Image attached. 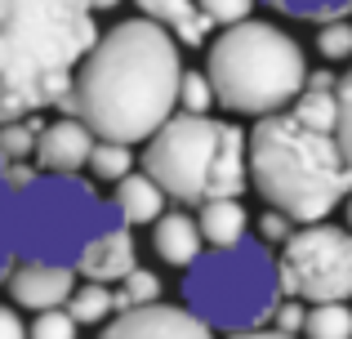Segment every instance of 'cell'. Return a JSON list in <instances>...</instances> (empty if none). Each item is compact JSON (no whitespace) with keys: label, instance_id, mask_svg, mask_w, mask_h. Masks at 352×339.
I'll return each mask as SVG.
<instances>
[{"label":"cell","instance_id":"d4e9b609","mask_svg":"<svg viewBox=\"0 0 352 339\" xmlns=\"http://www.w3.org/2000/svg\"><path fill=\"white\" fill-rule=\"evenodd\" d=\"M179 103H183V112H197V116L210 112V103H214V85H210L206 72H188V67H183V76H179Z\"/></svg>","mask_w":352,"mask_h":339},{"label":"cell","instance_id":"44dd1931","mask_svg":"<svg viewBox=\"0 0 352 339\" xmlns=\"http://www.w3.org/2000/svg\"><path fill=\"white\" fill-rule=\"evenodd\" d=\"M285 18H308V23H330V18H348L352 0H263Z\"/></svg>","mask_w":352,"mask_h":339},{"label":"cell","instance_id":"ffe728a7","mask_svg":"<svg viewBox=\"0 0 352 339\" xmlns=\"http://www.w3.org/2000/svg\"><path fill=\"white\" fill-rule=\"evenodd\" d=\"M89 170H94L98 179L116 183V179H125V174L134 170V152H129V143L94 139V148H89Z\"/></svg>","mask_w":352,"mask_h":339},{"label":"cell","instance_id":"f546056e","mask_svg":"<svg viewBox=\"0 0 352 339\" xmlns=\"http://www.w3.org/2000/svg\"><path fill=\"white\" fill-rule=\"evenodd\" d=\"M303 313H308V308H303V299H281V304H276V313H272V322H276V331H285V335H299L303 331Z\"/></svg>","mask_w":352,"mask_h":339},{"label":"cell","instance_id":"8fae6325","mask_svg":"<svg viewBox=\"0 0 352 339\" xmlns=\"http://www.w3.org/2000/svg\"><path fill=\"white\" fill-rule=\"evenodd\" d=\"M89 148H94V130L80 116H63V121L45 125L36 134V161L50 174H76L89 166Z\"/></svg>","mask_w":352,"mask_h":339},{"label":"cell","instance_id":"d6a6232c","mask_svg":"<svg viewBox=\"0 0 352 339\" xmlns=\"http://www.w3.org/2000/svg\"><path fill=\"white\" fill-rule=\"evenodd\" d=\"M228 339H299V335H285V331H267V326H258V331H241V335H228Z\"/></svg>","mask_w":352,"mask_h":339},{"label":"cell","instance_id":"f1b7e54d","mask_svg":"<svg viewBox=\"0 0 352 339\" xmlns=\"http://www.w3.org/2000/svg\"><path fill=\"white\" fill-rule=\"evenodd\" d=\"M197 5H201V14H206L210 23L232 27V23H241V18H250L254 0H197Z\"/></svg>","mask_w":352,"mask_h":339},{"label":"cell","instance_id":"836d02e7","mask_svg":"<svg viewBox=\"0 0 352 339\" xmlns=\"http://www.w3.org/2000/svg\"><path fill=\"white\" fill-rule=\"evenodd\" d=\"M120 0H89V9H116Z\"/></svg>","mask_w":352,"mask_h":339},{"label":"cell","instance_id":"ba28073f","mask_svg":"<svg viewBox=\"0 0 352 339\" xmlns=\"http://www.w3.org/2000/svg\"><path fill=\"white\" fill-rule=\"evenodd\" d=\"M276 277L281 295H294L303 304L352 299V232L335 223H299L281 241Z\"/></svg>","mask_w":352,"mask_h":339},{"label":"cell","instance_id":"4fadbf2b","mask_svg":"<svg viewBox=\"0 0 352 339\" xmlns=\"http://www.w3.org/2000/svg\"><path fill=\"white\" fill-rule=\"evenodd\" d=\"M201 245H206V237H201L197 219L179 215V210H170V215H161L152 223V250H156V259H165L170 268H188L201 254Z\"/></svg>","mask_w":352,"mask_h":339},{"label":"cell","instance_id":"7c38bea8","mask_svg":"<svg viewBox=\"0 0 352 339\" xmlns=\"http://www.w3.org/2000/svg\"><path fill=\"white\" fill-rule=\"evenodd\" d=\"M76 268L85 272L89 281H103V286H112V281L129 277V272L138 268V250H134V237H129V228H125V223L107 228V232L76 259Z\"/></svg>","mask_w":352,"mask_h":339},{"label":"cell","instance_id":"cb8c5ba5","mask_svg":"<svg viewBox=\"0 0 352 339\" xmlns=\"http://www.w3.org/2000/svg\"><path fill=\"white\" fill-rule=\"evenodd\" d=\"M14 263H18V245H14V188L5 183V170H0V281L9 277Z\"/></svg>","mask_w":352,"mask_h":339},{"label":"cell","instance_id":"8992f818","mask_svg":"<svg viewBox=\"0 0 352 339\" xmlns=\"http://www.w3.org/2000/svg\"><path fill=\"white\" fill-rule=\"evenodd\" d=\"M120 215L112 201L98 197L80 174H36L32 183L14 188V245L18 259L63 263L76 268V259L116 228Z\"/></svg>","mask_w":352,"mask_h":339},{"label":"cell","instance_id":"9a60e30c","mask_svg":"<svg viewBox=\"0 0 352 339\" xmlns=\"http://www.w3.org/2000/svg\"><path fill=\"white\" fill-rule=\"evenodd\" d=\"M134 5L143 9V18L161 23L165 32H170L174 41H183V45H206V32L214 27L206 14H201L197 0H134Z\"/></svg>","mask_w":352,"mask_h":339},{"label":"cell","instance_id":"d6986e66","mask_svg":"<svg viewBox=\"0 0 352 339\" xmlns=\"http://www.w3.org/2000/svg\"><path fill=\"white\" fill-rule=\"evenodd\" d=\"M290 112L299 116V121L317 125V130H335V112H339L335 89H312V85H303L299 98L290 103Z\"/></svg>","mask_w":352,"mask_h":339},{"label":"cell","instance_id":"4dcf8cb0","mask_svg":"<svg viewBox=\"0 0 352 339\" xmlns=\"http://www.w3.org/2000/svg\"><path fill=\"white\" fill-rule=\"evenodd\" d=\"M258 232H263V241H285V237L294 232V219L281 215V210H267V215L258 219Z\"/></svg>","mask_w":352,"mask_h":339},{"label":"cell","instance_id":"5bb4252c","mask_svg":"<svg viewBox=\"0 0 352 339\" xmlns=\"http://www.w3.org/2000/svg\"><path fill=\"white\" fill-rule=\"evenodd\" d=\"M116 215L125 228H138V223H156L165 215V192L152 174H125L116 179Z\"/></svg>","mask_w":352,"mask_h":339},{"label":"cell","instance_id":"4316f807","mask_svg":"<svg viewBox=\"0 0 352 339\" xmlns=\"http://www.w3.org/2000/svg\"><path fill=\"white\" fill-rule=\"evenodd\" d=\"M335 139H339V152H344V161L352 166V67L344 72V80L335 85Z\"/></svg>","mask_w":352,"mask_h":339},{"label":"cell","instance_id":"52a82bcc","mask_svg":"<svg viewBox=\"0 0 352 339\" xmlns=\"http://www.w3.org/2000/svg\"><path fill=\"white\" fill-rule=\"evenodd\" d=\"M183 304L219 335L258 331L272 322L281 304L276 259L267 254V245L245 241V237L232 245L201 250L183 277Z\"/></svg>","mask_w":352,"mask_h":339},{"label":"cell","instance_id":"7a4b0ae2","mask_svg":"<svg viewBox=\"0 0 352 339\" xmlns=\"http://www.w3.org/2000/svg\"><path fill=\"white\" fill-rule=\"evenodd\" d=\"M94 41L89 0H0V121L58 107Z\"/></svg>","mask_w":352,"mask_h":339},{"label":"cell","instance_id":"9c48e42d","mask_svg":"<svg viewBox=\"0 0 352 339\" xmlns=\"http://www.w3.org/2000/svg\"><path fill=\"white\" fill-rule=\"evenodd\" d=\"M98 339H214L206 322L188 308H170V304H143V308H120L107 317Z\"/></svg>","mask_w":352,"mask_h":339},{"label":"cell","instance_id":"5b68a950","mask_svg":"<svg viewBox=\"0 0 352 339\" xmlns=\"http://www.w3.org/2000/svg\"><path fill=\"white\" fill-rule=\"evenodd\" d=\"M206 76L214 85V103L241 116L285 112L308 80V63L290 32L272 23L241 18L210 45Z\"/></svg>","mask_w":352,"mask_h":339},{"label":"cell","instance_id":"1f68e13d","mask_svg":"<svg viewBox=\"0 0 352 339\" xmlns=\"http://www.w3.org/2000/svg\"><path fill=\"white\" fill-rule=\"evenodd\" d=\"M0 339H27L23 317H18L14 308H5V304H0Z\"/></svg>","mask_w":352,"mask_h":339},{"label":"cell","instance_id":"30bf717a","mask_svg":"<svg viewBox=\"0 0 352 339\" xmlns=\"http://www.w3.org/2000/svg\"><path fill=\"white\" fill-rule=\"evenodd\" d=\"M5 286H9V299H14L18 308L45 313V308H63L67 304V295L76 290V277H72V268H63V263L23 259V263L9 268Z\"/></svg>","mask_w":352,"mask_h":339},{"label":"cell","instance_id":"6da1fadb","mask_svg":"<svg viewBox=\"0 0 352 339\" xmlns=\"http://www.w3.org/2000/svg\"><path fill=\"white\" fill-rule=\"evenodd\" d=\"M183 58L174 36L152 18L116 23L89 45L58 107L76 112L98 139L147 143L179 107Z\"/></svg>","mask_w":352,"mask_h":339},{"label":"cell","instance_id":"484cf974","mask_svg":"<svg viewBox=\"0 0 352 339\" xmlns=\"http://www.w3.org/2000/svg\"><path fill=\"white\" fill-rule=\"evenodd\" d=\"M317 50H321V58H330V63L352 58V23L348 18H330V23L321 27L317 32Z\"/></svg>","mask_w":352,"mask_h":339},{"label":"cell","instance_id":"277c9868","mask_svg":"<svg viewBox=\"0 0 352 339\" xmlns=\"http://www.w3.org/2000/svg\"><path fill=\"white\" fill-rule=\"evenodd\" d=\"M143 174H152L165 197L183 201V206L241 197L250 183L245 134L232 121H214L210 112L206 116H197V112L170 116L147 139Z\"/></svg>","mask_w":352,"mask_h":339},{"label":"cell","instance_id":"e0dca14e","mask_svg":"<svg viewBox=\"0 0 352 339\" xmlns=\"http://www.w3.org/2000/svg\"><path fill=\"white\" fill-rule=\"evenodd\" d=\"M63 308L76 317V326H98V322H107V317L116 313V290L103 286V281H85V286H76L67 295Z\"/></svg>","mask_w":352,"mask_h":339},{"label":"cell","instance_id":"3957f363","mask_svg":"<svg viewBox=\"0 0 352 339\" xmlns=\"http://www.w3.org/2000/svg\"><path fill=\"white\" fill-rule=\"evenodd\" d=\"M245 166L258 197L294 223H321L352 192V166L339 152L335 130L299 121L290 107L258 116L245 134Z\"/></svg>","mask_w":352,"mask_h":339},{"label":"cell","instance_id":"603a6c76","mask_svg":"<svg viewBox=\"0 0 352 339\" xmlns=\"http://www.w3.org/2000/svg\"><path fill=\"white\" fill-rule=\"evenodd\" d=\"M161 299V277L147 268H134L129 277H120V290H116V313L120 308H143V304H156Z\"/></svg>","mask_w":352,"mask_h":339},{"label":"cell","instance_id":"2e32d148","mask_svg":"<svg viewBox=\"0 0 352 339\" xmlns=\"http://www.w3.org/2000/svg\"><path fill=\"white\" fill-rule=\"evenodd\" d=\"M197 228L210 245H232V241L245 237L250 215H245V206H241V197H219V201H206V206H201Z\"/></svg>","mask_w":352,"mask_h":339},{"label":"cell","instance_id":"e575fe53","mask_svg":"<svg viewBox=\"0 0 352 339\" xmlns=\"http://www.w3.org/2000/svg\"><path fill=\"white\" fill-rule=\"evenodd\" d=\"M348 232H352V192H348Z\"/></svg>","mask_w":352,"mask_h":339},{"label":"cell","instance_id":"ac0fdd59","mask_svg":"<svg viewBox=\"0 0 352 339\" xmlns=\"http://www.w3.org/2000/svg\"><path fill=\"white\" fill-rule=\"evenodd\" d=\"M303 335L308 339H352V313L344 304H312L303 313Z\"/></svg>","mask_w":352,"mask_h":339},{"label":"cell","instance_id":"7402d4cb","mask_svg":"<svg viewBox=\"0 0 352 339\" xmlns=\"http://www.w3.org/2000/svg\"><path fill=\"white\" fill-rule=\"evenodd\" d=\"M36 134H41V125L32 116L0 121V161H27L36 152Z\"/></svg>","mask_w":352,"mask_h":339},{"label":"cell","instance_id":"83f0119b","mask_svg":"<svg viewBox=\"0 0 352 339\" xmlns=\"http://www.w3.org/2000/svg\"><path fill=\"white\" fill-rule=\"evenodd\" d=\"M76 317L67 313V308H45V313H36L32 331H27V339H76Z\"/></svg>","mask_w":352,"mask_h":339}]
</instances>
